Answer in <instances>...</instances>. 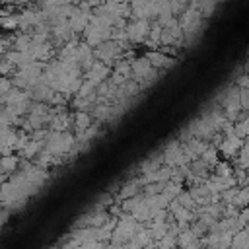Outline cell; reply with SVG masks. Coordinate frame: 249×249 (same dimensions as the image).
Wrapping results in <instances>:
<instances>
[{
  "instance_id": "cell-1",
  "label": "cell",
  "mask_w": 249,
  "mask_h": 249,
  "mask_svg": "<svg viewBox=\"0 0 249 249\" xmlns=\"http://www.w3.org/2000/svg\"><path fill=\"white\" fill-rule=\"evenodd\" d=\"M142 226H144V224L138 222L132 214L123 212V214L117 218V226H115V230H113V233H111L109 243H111V245H126V241H128Z\"/></svg>"
},
{
  "instance_id": "cell-2",
  "label": "cell",
  "mask_w": 249,
  "mask_h": 249,
  "mask_svg": "<svg viewBox=\"0 0 249 249\" xmlns=\"http://www.w3.org/2000/svg\"><path fill=\"white\" fill-rule=\"evenodd\" d=\"M76 142V134L70 130H51L45 140V150L54 156H68Z\"/></svg>"
},
{
  "instance_id": "cell-3",
  "label": "cell",
  "mask_w": 249,
  "mask_h": 249,
  "mask_svg": "<svg viewBox=\"0 0 249 249\" xmlns=\"http://www.w3.org/2000/svg\"><path fill=\"white\" fill-rule=\"evenodd\" d=\"M123 53H124L123 43H117V41H113V39H107V41L99 43L97 47H93L95 58L101 60V62H105V64H109V66H113V64L123 56Z\"/></svg>"
},
{
  "instance_id": "cell-4",
  "label": "cell",
  "mask_w": 249,
  "mask_h": 249,
  "mask_svg": "<svg viewBox=\"0 0 249 249\" xmlns=\"http://www.w3.org/2000/svg\"><path fill=\"white\" fill-rule=\"evenodd\" d=\"M161 156H163V163H167L171 167H177V165H183V163H189L191 161L187 158V154L183 150V142L179 138L167 142L165 148H163V152H161Z\"/></svg>"
},
{
  "instance_id": "cell-5",
  "label": "cell",
  "mask_w": 249,
  "mask_h": 249,
  "mask_svg": "<svg viewBox=\"0 0 249 249\" xmlns=\"http://www.w3.org/2000/svg\"><path fill=\"white\" fill-rule=\"evenodd\" d=\"M124 31H126L128 43L140 45V43H144V39H146L148 33H150V19H146V18H136V19H132V21L126 23Z\"/></svg>"
},
{
  "instance_id": "cell-6",
  "label": "cell",
  "mask_w": 249,
  "mask_h": 249,
  "mask_svg": "<svg viewBox=\"0 0 249 249\" xmlns=\"http://www.w3.org/2000/svg\"><path fill=\"white\" fill-rule=\"evenodd\" d=\"M82 37L89 47H97L99 43L111 39V27H101V25H95V23H88L86 29L82 31Z\"/></svg>"
},
{
  "instance_id": "cell-7",
  "label": "cell",
  "mask_w": 249,
  "mask_h": 249,
  "mask_svg": "<svg viewBox=\"0 0 249 249\" xmlns=\"http://www.w3.org/2000/svg\"><path fill=\"white\" fill-rule=\"evenodd\" d=\"M243 142H245V138H241V136H237V134H224V138H222V142L218 144V152L226 158V160H233L235 156H237V152L241 150V146H243Z\"/></svg>"
},
{
  "instance_id": "cell-8",
  "label": "cell",
  "mask_w": 249,
  "mask_h": 249,
  "mask_svg": "<svg viewBox=\"0 0 249 249\" xmlns=\"http://www.w3.org/2000/svg\"><path fill=\"white\" fill-rule=\"evenodd\" d=\"M130 68H132V80H136V82H142L144 78H148L150 74H154L158 70V68H154L150 64V60L146 58V54H136L130 60Z\"/></svg>"
},
{
  "instance_id": "cell-9",
  "label": "cell",
  "mask_w": 249,
  "mask_h": 249,
  "mask_svg": "<svg viewBox=\"0 0 249 249\" xmlns=\"http://www.w3.org/2000/svg\"><path fill=\"white\" fill-rule=\"evenodd\" d=\"M109 76H111V66L105 64V62H101V60H97V58H95L93 64L84 72V78L89 80L93 86H99V84L105 82Z\"/></svg>"
},
{
  "instance_id": "cell-10",
  "label": "cell",
  "mask_w": 249,
  "mask_h": 249,
  "mask_svg": "<svg viewBox=\"0 0 249 249\" xmlns=\"http://www.w3.org/2000/svg\"><path fill=\"white\" fill-rule=\"evenodd\" d=\"M187 128L191 130L193 136H198V138H202V140H210V138L216 134V130H214V126L210 124V121L206 119V115H202V117L191 121Z\"/></svg>"
},
{
  "instance_id": "cell-11",
  "label": "cell",
  "mask_w": 249,
  "mask_h": 249,
  "mask_svg": "<svg viewBox=\"0 0 249 249\" xmlns=\"http://www.w3.org/2000/svg\"><path fill=\"white\" fill-rule=\"evenodd\" d=\"M146 58H148L150 64H152L154 68H158L160 72H161V70H169V68L175 64V56L165 54V53L160 51V49H150V51L146 53Z\"/></svg>"
},
{
  "instance_id": "cell-12",
  "label": "cell",
  "mask_w": 249,
  "mask_h": 249,
  "mask_svg": "<svg viewBox=\"0 0 249 249\" xmlns=\"http://www.w3.org/2000/svg\"><path fill=\"white\" fill-rule=\"evenodd\" d=\"M89 16H91V10H84V8L76 6L74 14L68 18V25H70V29H72L76 35H82V31H84L86 25L89 23Z\"/></svg>"
},
{
  "instance_id": "cell-13",
  "label": "cell",
  "mask_w": 249,
  "mask_h": 249,
  "mask_svg": "<svg viewBox=\"0 0 249 249\" xmlns=\"http://www.w3.org/2000/svg\"><path fill=\"white\" fill-rule=\"evenodd\" d=\"M43 19V14H41V8L39 10H33V8H25L19 12V31H33V27Z\"/></svg>"
},
{
  "instance_id": "cell-14",
  "label": "cell",
  "mask_w": 249,
  "mask_h": 249,
  "mask_svg": "<svg viewBox=\"0 0 249 249\" xmlns=\"http://www.w3.org/2000/svg\"><path fill=\"white\" fill-rule=\"evenodd\" d=\"M76 60H78V66L82 68V72H86L93 60H95V54H93V47H89L86 41H78V47H76Z\"/></svg>"
},
{
  "instance_id": "cell-15",
  "label": "cell",
  "mask_w": 249,
  "mask_h": 249,
  "mask_svg": "<svg viewBox=\"0 0 249 249\" xmlns=\"http://www.w3.org/2000/svg\"><path fill=\"white\" fill-rule=\"evenodd\" d=\"M142 181L140 177H130L128 181L123 183V187L119 189V195H117V200H123V198H128V196H134L142 191Z\"/></svg>"
},
{
  "instance_id": "cell-16",
  "label": "cell",
  "mask_w": 249,
  "mask_h": 249,
  "mask_svg": "<svg viewBox=\"0 0 249 249\" xmlns=\"http://www.w3.org/2000/svg\"><path fill=\"white\" fill-rule=\"evenodd\" d=\"M18 167H19V156H16L14 152L0 156V173L12 175L14 171H18Z\"/></svg>"
},
{
  "instance_id": "cell-17",
  "label": "cell",
  "mask_w": 249,
  "mask_h": 249,
  "mask_svg": "<svg viewBox=\"0 0 249 249\" xmlns=\"http://www.w3.org/2000/svg\"><path fill=\"white\" fill-rule=\"evenodd\" d=\"M91 123H93V121H91V113H89V111H76V113H74V119H72V128H74L76 134H80V132H84Z\"/></svg>"
},
{
  "instance_id": "cell-18",
  "label": "cell",
  "mask_w": 249,
  "mask_h": 249,
  "mask_svg": "<svg viewBox=\"0 0 249 249\" xmlns=\"http://www.w3.org/2000/svg\"><path fill=\"white\" fill-rule=\"evenodd\" d=\"M45 148V142H41V140H35V138H29L27 142H25V146L18 152L21 158H25V160H33L41 150Z\"/></svg>"
},
{
  "instance_id": "cell-19",
  "label": "cell",
  "mask_w": 249,
  "mask_h": 249,
  "mask_svg": "<svg viewBox=\"0 0 249 249\" xmlns=\"http://www.w3.org/2000/svg\"><path fill=\"white\" fill-rule=\"evenodd\" d=\"M177 245H181V247H196V245H200V239L195 235V231L187 226V228H183L179 233H177Z\"/></svg>"
},
{
  "instance_id": "cell-20",
  "label": "cell",
  "mask_w": 249,
  "mask_h": 249,
  "mask_svg": "<svg viewBox=\"0 0 249 249\" xmlns=\"http://www.w3.org/2000/svg\"><path fill=\"white\" fill-rule=\"evenodd\" d=\"M0 29L2 31H16L19 29V14L12 12L6 16H0Z\"/></svg>"
},
{
  "instance_id": "cell-21",
  "label": "cell",
  "mask_w": 249,
  "mask_h": 249,
  "mask_svg": "<svg viewBox=\"0 0 249 249\" xmlns=\"http://www.w3.org/2000/svg\"><path fill=\"white\" fill-rule=\"evenodd\" d=\"M31 45V33L29 31H19L14 35V41H12V49L16 51H27Z\"/></svg>"
},
{
  "instance_id": "cell-22",
  "label": "cell",
  "mask_w": 249,
  "mask_h": 249,
  "mask_svg": "<svg viewBox=\"0 0 249 249\" xmlns=\"http://www.w3.org/2000/svg\"><path fill=\"white\" fill-rule=\"evenodd\" d=\"M161 165H163V156H161V154H160L158 158L152 156V158H148V160H144V161L140 163V175L150 173V171H156V169L161 167Z\"/></svg>"
},
{
  "instance_id": "cell-23",
  "label": "cell",
  "mask_w": 249,
  "mask_h": 249,
  "mask_svg": "<svg viewBox=\"0 0 249 249\" xmlns=\"http://www.w3.org/2000/svg\"><path fill=\"white\" fill-rule=\"evenodd\" d=\"M183 191V183H177V181H165V187H163V191H161V195L167 198V200H173L179 193Z\"/></svg>"
},
{
  "instance_id": "cell-24",
  "label": "cell",
  "mask_w": 249,
  "mask_h": 249,
  "mask_svg": "<svg viewBox=\"0 0 249 249\" xmlns=\"http://www.w3.org/2000/svg\"><path fill=\"white\" fill-rule=\"evenodd\" d=\"M231 204H235L239 210H241V208H245V206H249V185H247V187H239V189H237V193H235V196H233Z\"/></svg>"
},
{
  "instance_id": "cell-25",
  "label": "cell",
  "mask_w": 249,
  "mask_h": 249,
  "mask_svg": "<svg viewBox=\"0 0 249 249\" xmlns=\"http://www.w3.org/2000/svg\"><path fill=\"white\" fill-rule=\"evenodd\" d=\"M113 72H119V74H123L124 78H132V68H130V60L128 58H124V56H121L115 64H113Z\"/></svg>"
},
{
  "instance_id": "cell-26",
  "label": "cell",
  "mask_w": 249,
  "mask_h": 249,
  "mask_svg": "<svg viewBox=\"0 0 249 249\" xmlns=\"http://www.w3.org/2000/svg\"><path fill=\"white\" fill-rule=\"evenodd\" d=\"M200 160H202V161H206V163L212 167V165L220 160V158H218V148H216V146H212V144H208V146H206V150L200 154Z\"/></svg>"
},
{
  "instance_id": "cell-27",
  "label": "cell",
  "mask_w": 249,
  "mask_h": 249,
  "mask_svg": "<svg viewBox=\"0 0 249 249\" xmlns=\"http://www.w3.org/2000/svg\"><path fill=\"white\" fill-rule=\"evenodd\" d=\"M175 200H177L179 204H183L185 208H191V210H195V208H196L195 198H193V196H191V193H189V191H185V189L175 196Z\"/></svg>"
},
{
  "instance_id": "cell-28",
  "label": "cell",
  "mask_w": 249,
  "mask_h": 249,
  "mask_svg": "<svg viewBox=\"0 0 249 249\" xmlns=\"http://www.w3.org/2000/svg\"><path fill=\"white\" fill-rule=\"evenodd\" d=\"M196 8H198V12L202 14V18H208V16H212L214 10H216V0H198Z\"/></svg>"
},
{
  "instance_id": "cell-29",
  "label": "cell",
  "mask_w": 249,
  "mask_h": 249,
  "mask_svg": "<svg viewBox=\"0 0 249 249\" xmlns=\"http://www.w3.org/2000/svg\"><path fill=\"white\" fill-rule=\"evenodd\" d=\"M91 105H93V101H89L88 97L74 95V99H72V107H74L76 111H89V109H91Z\"/></svg>"
},
{
  "instance_id": "cell-30",
  "label": "cell",
  "mask_w": 249,
  "mask_h": 249,
  "mask_svg": "<svg viewBox=\"0 0 249 249\" xmlns=\"http://www.w3.org/2000/svg\"><path fill=\"white\" fill-rule=\"evenodd\" d=\"M14 70H16V66L8 60V58H0V76H12L14 74Z\"/></svg>"
},
{
  "instance_id": "cell-31",
  "label": "cell",
  "mask_w": 249,
  "mask_h": 249,
  "mask_svg": "<svg viewBox=\"0 0 249 249\" xmlns=\"http://www.w3.org/2000/svg\"><path fill=\"white\" fill-rule=\"evenodd\" d=\"M12 78L10 76H0V97H4L12 89Z\"/></svg>"
},
{
  "instance_id": "cell-32",
  "label": "cell",
  "mask_w": 249,
  "mask_h": 249,
  "mask_svg": "<svg viewBox=\"0 0 249 249\" xmlns=\"http://www.w3.org/2000/svg\"><path fill=\"white\" fill-rule=\"evenodd\" d=\"M239 103L245 111H249V88H239Z\"/></svg>"
},
{
  "instance_id": "cell-33",
  "label": "cell",
  "mask_w": 249,
  "mask_h": 249,
  "mask_svg": "<svg viewBox=\"0 0 249 249\" xmlns=\"http://www.w3.org/2000/svg\"><path fill=\"white\" fill-rule=\"evenodd\" d=\"M235 84L239 86V88H249V74L245 72V74H241L237 80H235Z\"/></svg>"
},
{
  "instance_id": "cell-34",
  "label": "cell",
  "mask_w": 249,
  "mask_h": 249,
  "mask_svg": "<svg viewBox=\"0 0 249 249\" xmlns=\"http://www.w3.org/2000/svg\"><path fill=\"white\" fill-rule=\"evenodd\" d=\"M8 218H10V210L6 206H0V228L8 222Z\"/></svg>"
},
{
  "instance_id": "cell-35",
  "label": "cell",
  "mask_w": 249,
  "mask_h": 249,
  "mask_svg": "<svg viewBox=\"0 0 249 249\" xmlns=\"http://www.w3.org/2000/svg\"><path fill=\"white\" fill-rule=\"evenodd\" d=\"M58 4H74V6H78V2L80 0H56Z\"/></svg>"
},
{
  "instance_id": "cell-36",
  "label": "cell",
  "mask_w": 249,
  "mask_h": 249,
  "mask_svg": "<svg viewBox=\"0 0 249 249\" xmlns=\"http://www.w3.org/2000/svg\"><path fill=\"white\" fill-rule=\"evenodd\" d=\"M245 72H247V74H249V60H247V62H245Z\"/></svg>"
},
{
  "instance_id": "cell-37",
  "label": "cell",
  "mask_w": 249,
  "mask_h": 249,
  "mask_svg": "<svg viewBox=\"0 0 249 249\" xmlns=\"http://www.w3.org/2000/svg\"><path fill=\"white\" fill-rule=\"evenodd\" d=\"M2 37H4V35H2V29H0V41H2Z\"/></svg>"
},
{
  "instance_id": "cell-38",
  "label": "cell",
  "mask_w": 249,
  "mask_h": 249,
  "mask_svg": "<svg viewBox=\"0 0 249 249\" xmlns=\"http://www.w3.org/2000/svg\"><path fill=\"white\" fill-rule=\"evenodd\" d=\"M126 2H128V0H126Z\"/></svg>"
}]
</instances>
